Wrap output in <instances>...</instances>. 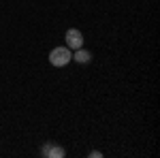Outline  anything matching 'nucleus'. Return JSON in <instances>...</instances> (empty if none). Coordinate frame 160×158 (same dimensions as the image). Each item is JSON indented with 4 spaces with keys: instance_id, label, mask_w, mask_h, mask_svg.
Listing matches in <instances>:
<instances>
[{
    "instance_id": "1",
    "label": "nucleus",
    "mask_w": 160,
    "mask_h": 158,
    "mask_svg": "<svg viewBox=\"0 0 160 158\" xmlns=\"http://www.w3.org/2000/svg\"><path fill=\"white\" fill-rule=\"evenodd\" d=\"M71 60H73V54L68 47H56L49 54V62L53 66H66Z\"/></svg>"
},
{
    "instance_id": "2",
    "label": "nucleus",
    "mask_w": 160,
    "mask_h": 158,
    "mask_svg": "<svg viewBox=\"0 0 160 158\" xmlns=\"http://www.w3.org/2000/svg\"><path fill=\"white\" fill-rule=\"evenodd\" d=\"M81 45H83V34H81L79 30L71 28V30L66 32V47L68 49H79Z\"/></svg>"
},
{
    "instance_id": "3",
    "label": "nucleus",
    "mask_w": 160,
    "mask_h": 158,
    "mask_svg": "<svg viewBox=\"0 0 160 158\" xmlns=\"http://www.w3.org/2000/svg\"><path fill=\"white\" fill-rule=\"evenodd\" d=\"M41 154L47 158H62L66 152H64V147H58L56 143H45L43 150H41Z\"/></svg>"
},
{
    "instance_id": "4",
    "label": "nucleus",
    "mask_w": 160,
    "mask_h": 158,
    "mask_svg": "<svg viewBox=\"0 0 160 158\" xmlns=\"http://www.w3.org/2000/svg\"><path fill=\"white\" fill-rule=\"evenodd\" d=\"M73 60L77 62V64H88V62L92 60V51H88V49H83V47L75 49V54H73Z\"/></svg>"
},
{
    "instance_id": "5",
    "label": "nucleus",
    "mask_w": 160,
    "mask_h": 158,
    "mask_svg": "<svg viewBox=\"0 0 160 158\" xmlns=\"http://www.w3.org/2000/svg\"><path fill=\"white\" fill-rule=\"evenodd\" d=\"M90 156H92V158H100L102 154H100V152H90Z\"/></svg>"
}]
</instances>
